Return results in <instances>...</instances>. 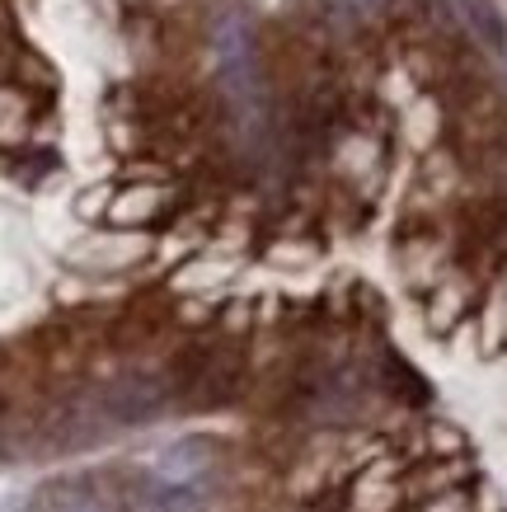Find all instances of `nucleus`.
I'll return each mask as SVG.
<instances>
[{
	"label": "nucleus",
	"mask_w": 507,
	"mask_h": 512,
	"mask_svg": "<svg viewBox=\"0 0 507 512\" xmlns=\"http://www.w3.org/2000/svg\"><path fill=\"white\" fill-rule=\"evenodd\" d=\"M137 512H202V498L193 484H160L155 494L141 498Z\"/></svg>",
	"instance_id": "nucleus-6"
},
{
	"label": "nucleus",
	"mask_w": 507,
	"mask_h": 512,
	"mask_svg": "<svg viewBox=\"0 0 507 512\" xmlns=\"http://www.w3.org/2000/svg\"><path fill=\"white\" fill-rule=\"evenodd\" d=\"M207 466H212V442H202V437H184L174 447L155 451V480L160 484H193Z\"/></svg>",
	"instance_id": "nucleus-3"
},
{
	"label": "nucleus",
	"mask_w": 507,
	"mask_h": 512,
	"mask_svg": "<svg viewBox=\"0 0 507 512\" xmlns=\"http://www.w3.org/2000/svg\"><path fill=\"white\" fill-rule=\"evenodd\" d=\"M461 10H465V19H470V29L479 33V43H489L503 52L507 24H503V15H498V5H493V0H461Z\"/></svg>",
	"instance_id": "nucleus-5"
},
{
	"label": "nucleus",
	"mask_w": 507,
	"mask_h": 512,
	"mask_svg": "<svg viewBox=\"0 0 507 512\" xmlns=\"http://www.w3.org/2000/svg\"><path fill=\"white\" fill-rule=\"evenodd\" d=\"M216 76H221V90L235 99V109L249 113L254 94H259V66H254L249 24L235 15V10L216 24Z\"/></svg>",
	"instance_id": "nucleus-1"
},
{
	"label": "nucleus",
	"mask_w": 507,
	"mask_h": 512,
	"mask_svg": "<svg viewBox=\"0 0 507 512\" xmlns=\"http://www.w3.org/2000/svg\"><path fill=\"white\" fill-rule=\"evenodd\" d=\"M165 381L160 376H123V381H113L104 390V414L113 423H146L155 419L160 409H165Z\"/></svg>",
	"instance_id": "nucleus-2"
},
{
	"label": "nucleus",
	"mask_w": 507,
	"mask_h": 512,
	"mask_svg": "<svg viewBox=\"0 0 507 512\" xmlns=\"http://www.w3.org/2000/svg\"><path fill=\"white\" fill-rule=\"evenodd\" d=\"M29 512H123L118 503H108L104 494H94L90 484H47L29 503Z\"/></svg>",
	"instance_id": "nucleus-4"
},
{
	"label": "nucleus",
	"mask_w": 507,
	"mask_h": 512,
	"mask_svg": "<svg viewBox=\"0 0 507 512\" xmlns=\"http://www.w3.org/2000/svg\"><path fill=\"white\" fill-rule=\"evenodd\" d=\"M362 5H376V0H362Z\"/></svg>",
	"instance_id": "nucleus-7"
}]
</instances>
